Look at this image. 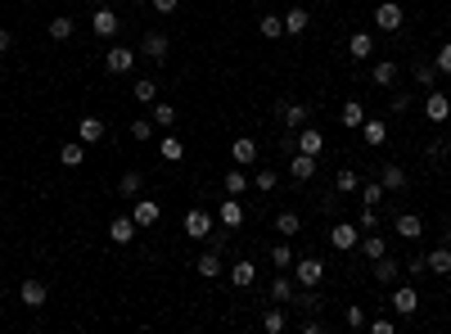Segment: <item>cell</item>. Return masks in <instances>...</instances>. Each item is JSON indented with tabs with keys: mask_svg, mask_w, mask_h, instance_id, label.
I'll use <instances>...</instances> for the list:
<instances>
[{
	"mask_svg": "<svg viewBox=\"0 0 451 334\" xmlns=\"http://www.w3.org/2000/svg\"><path fill=\"white\" fill-rule=\"evenodd\" d=\"M321 280H325V262H321V257H303V262H298V284H303V289H316Z\"/></svg>",
	"mask_w": 451,
	"mask_h": 334,
	"instance_id": "obj_11",
	"label": "cell"
},
{
	"mask_svg": "<svg viewBox=\"0 0 451 334\" xmlns=\"http://www.w3.org/2000/svg\"><path fill=\"white\" fill-rule=\"evenodd\" d=\"M140 190H145V176H140V172H122V181H118V195H122V199H136Z\"/></svg>",
	"mask_w": 451,
	"mask_h": 334,
	"instance_id": "obj_30",
	"label": "cell"
},
{
	"mask_svg": "<svg viewBox=\"0 0 451 334\" xmlns=\"http://www.w3.org/2000/svg\"><path fill=\"white\" fill-rule=\"evenodd\" d=\"M91 27L100 36H118V14H113L109 5H100V9H95V18H91Z\"/></svg>",
	"mask_w": 451,
	"mask_h": 334,
	"instance_id": "obj_19",
	"label": "cell"
},
{
	"mask_svg": "<svg viewBox=\"0 0 451 334\" xmlns=\"http://www.w3.org/2000/svg\"><path fill=\"white\" fill-rule=\"evenodd\" d=\"M425 262H429V271H434V275H451V249H447V244H438L434 253H425Z\"/></svg>",
	"mask_w": 451,
	"mask_h": 334,
	"instance_id": "obj_23",
	"label": "cell"
},
{
	"mask_svg": "<svg viewBox=\"0 0 451 334\" xmlns=\"http://www.w3.org/2000/svg\"><path fill=\"white\" fill-rule=\"evenodd\" d=\"M293 303H298L303 312H321V308H325V298H321L316 289H293Z\"/></svg>",
	"mask_w": 451,
	"mask_h": 334,
	"instance_id": "obj_34",
	"label": "cell"
},
{
	"mask_svg": "<svg viewBox=\"0 0 451 334\" xmlns=\"http://www.w3.org/2000/svg\"><path fill=\"white\" fill-rule=\"evenodd\" d=\"M9 45H14V36H9V27H0V54H5Z\"/></svg>",
	"mask_w": 451,
	"mask_h": 334,
	"instance_id": "obj_58",
	"label": "cell"
},
{
	"mask_svg": "<svg viewBox=\"0 0 451 334\" xmlns=\"http://www.w3.org/2000/svg\"><path fill=\"white\" fill-rule=\"evenodd\" d=\"M388 308L397 312V317H415V312H420V294H415V284H397V289H392V298H388Z\"/></svg>",
	"mask_w": 451,
	"mask_h": 334,
	"instance_id": "obj_2",
	"label": "cell"
},
{
	"mask_svg": "<svg viewBox=\"0 0 451 334\" xmlns=\"http://www.w3.org/2000/svg\"><path fill=\"white\" fill-rule=\"evenodd\" d=\"M131 136H136V140H149L153 136V118H136V122H131Z\"/></svg>",
	"mask_w": 451,
	"mask_h": 334,
	"instance_id": "obj_51",
	"label": "cell"
},
{
	"mask_svg": "<svg viewBox=\"0 0 451 334\" xmlns=\"http://www.w3.org/2000/svg\"><path fill=\"white\" fill-rule=\"evenodd\" d=\"M343 321H348V330H361V326H366V308H361V303H348Z\"/></svg>",
	"mask_w": 451,
	"mask_h": 334,
	"instance_id": "obj_45",
	"label": "cell"
},
{
	"mask_svg": "<svg viewBox=\"0 0 451 334\" xmlns=\"http://www.w3.org/2000/svg\"><path fill=\"white\" fill-rule=\"evenodd\" d=\"M379 181H383V190H388V195H397V190H406V167H402V163H383Z\"/></svg>",
	"mask_w": 451,
	"mask_h": 334,
	"instance_id": "obj_16",
	"label": "cell"
},
{
	"mask_svg": "<svg viewBox=\"0 0 451 334\" xmlns=\"http://www.w3.org/2000/svg\"><path fill=\"white\" fill-rule=\"evenodd\" d=\"M18 303H23V308H45V280H36V275H27L23 280V289H18Z\"/></svg>",
	"mask_w": 451,
	"mask_h": 334,
	"instance_id": "obj_8",
	"label": "cell"
},
{
	"mask_svg": "<svg viewBox=\"0 0 451 334\" xmlns=\"http://www.w3.org/2000/svg\"><path fill=\"white\" fill-rule=\"evenodd\" d=\"M176 122V109L171 104H153V127H171Z\"/></svg>",
	"mask_w": 451,
	"mask_h": 334,
	"instance_id": "obj_47",
	"label": "cell"
},
{
	"mask_svg": "<svg viewBox=\"0 0 451 334\" xmlns=\"http://www.w3.org/2000/svg\"><path fill=\"white\" fill-rule=\"evenodd\" d=\"M217 222H222L226 231H239V226H244V204H239L235 195H226V199H222V213H217Z\"/></svg>",
	"mask_w": 451,
	"mask_h": 334,
	"instance_id": "obj_10",
	"label": "cell"
},
{
	"mask_svg": "<svg viewBox=\"0 0 451 334\" xmlns=\"http://www.w3.org/2000/svg\"><path fill=\"white\" fill-rule=\"evenodd\" d=\"M397 63H392V59H379L375 63V68H370V82H375V86H392V82H397Z\"/></svg>",
	"mask_w": 451,
	"mask_h": 334,
	"instance_id": "obj_27",
	"label": "cell"
},
{
	"mask_svg": "<svg viewBox=\"0 0 451 334\" xmlns=\"http://www.w3.org/2000/svg\"><path fill=\"white\" fill-rule=\"evenodd\" d=\"M402 18H406V14H402V5H397V0H383V5L375 9V27H379V32H397V27H402Z\"/></svg>",
	"mask_w": 451,
	"mask_h": 334,
	"instance_id": "obj_5",
	"label": "cell"
},
{
	"mask_svg": "<svg viewBox=\"0 0 451 334\" xmlns=\"http://www.w3.org/2000/svg\"><path fill=\"white\" fill-rule=\"evenodd\" d=\"M271 303H293V280L289 275H275L271 280Z\"/></svg>",
	"mask_w": 451,
	"mask_h": 334,
	"instance_id": "obj_33",
	"label": "cell"
},
{
	"mask_svg": "<svg viewBox=\"0 0 451 334\" xmlns=\"http://www.w3.org/2000/svg\"><path fill=\"white\" fill-rule=\"evenodd\" d=\"M262 36L266 41H280L284 36V18L280 14H262Z\"/></svg>",
	"mask_w": 451,
	"mask_h": 334,
	"instance_id": "obj_37",
	"label": "cell"
},
{
	"mask_svg": "<svg viewBox=\"0 0 451 334\" xmlns=\"http://www.w3.org/2000/svg\"><path fill=\"white\" fill-rule=\"evenodd\" d=\"M383 195H388V190H383V181H370V185L361 190V204H366V208H375Z\"/></svg>",
	"mask_w": 451,
	"mask_h": 334,
	"instance_id": "obj_46",
	"label": "cell"
},
{
	"mask_svg": "<svg viewBox=\"0 0 451 334\" xmlns=\"http://www.w3.org/2000/svg\"><path fill=\"white\" fill-rule=\"evenodd\" d=\"M0 68H5V63H0Z\"/></svg>",
	"mask_w": 451,
	"mask_h": 334,
	"instance_id": "obj_60",
	"label": "cell"
},
{
	"mask_svg": "<svg viewBox=\"0 0 451 334\" xmlns=\"http://www.w3.org/2000/svg\"><path fill=\"white\" fill-rule=\"evenodd\" d=\"M136 235H140V226H136V217H113V222H109V240L113 244H131V240H136Z\"/></svg>",
	"mask_w": 451,
	"mask_h": 334,
	"instance_id": "obj_7",
	"label": "cell"
},
{
	"mask_svg": "<svg viewBox=\"0 0 451 334\" xmlns=\"http://www.w3.org/2000/svg\"><path fill=\"white\" fill-rule=\"evenodd\" d=\"M370 50H375V41H370V32H352V41H348V54L357 63H366L370 59Z\"/></svg>",
	"mask_w": 451,
	"mask_h": 334,
	"instance_id": "obj_24",
	"label": "cell"
},
{
	"mask_svg": "<svg viewBox=\"0 0 451 334\" xmlns=\"http://www.w3.org/2000/svg\"><path fill=\"white\" fill-rule=\"evenodd\" d=\"M447 158V140H434V145H429V163H443Z\"/></svg>",
	"mask_w": 451,
	"mask_h": 334,
	"instance_id": "obj_54",
	"label": "cell"
},
{
	"mask_svg": "<svg viewBox=\"0 0 451 334\" xmlns=\"http://www.w3.org/2000/svg\"><path fill=\"white\" fill-rule=\"evenodd\" d=\"M293 145H298V154H312V158H321V149H325V136L316 127H298V140H293Z\"/></svg>",
	"mask_w": 451,
	"mask_h": 334,
	"instance_id": "obj_13",
	"label": "cell"
},
{
	"mask_svg": "<svg viewBox=\"0 0 451 334\" xmlns=\"http://www.w3.org/2000/svg\"><path fill=\"white\" fill-rule=\"evenodd\" d=\"M131 5H140V0H131Z\"/></svg>",
	"mask_w": 451,
	"mask_h": 334,
	"instance_id": "obj_59",
	"label": "cell"
},
{
	"mask_svg": "<svg viewBox=\"0 0 451 334\" xmlns=\"http://www.w3.org/2000/svg\"><path fill=\"white\" fill-rule=\"evenodd\" d=\"M77 131H82V145H100V140H104V122L100 118H82V122H77Z\"/></svg>",
	"mask_w": 451,
	"mask_h": 334,
	"instance_id": "obj_28",
	"label": "cell"
},
{
	"mask_svg": "<svg viewBox=\"0 0 451 334\" xmlns=\"http://www.w3.org/2000/svg\"><path fill=\"white\" fill-rule=\"evenodd\" d=\"M176 5H181V0H153V9H158V14H171Z\"/></svg>",
	"mask_w": 451,
	"mask_h": 334,
	"instance_id": "obj_57",
	"label": "cell"
},
{
	"mask_svg": "<svg viewBox=\"0 0 451 334\" xmlns=\"http://www.w3.org/2000/svg\"><path fill=\"white\" fill-rule=\"evenodd\" d=\"M158 154H162V158H167V163H176V158H181V154H185V145H181V140H176V136H167V140H162V145H158Z\"/></svg>",
	"mask_w": 451,
	"mask_h": 334,
	"instance_id": "obj_44",
	"label": "cell"
},
{
	"mask_svg": "<svg viewBox=\"0 0 451 334\" xmlns=\"http://www.w3.org/2000/svg\"><path fill=\"white\" fill-rule=\"evenodd\" d=\"M402 271H406V275H425V271H429L425 253H415V257H411V262H402Z\"/></svg>",
	"mask_w": 451,
	"mask_h": 334,
	"instance_id": "obj_52",
	"label": "cell"
},
{
	"mask_svg": "<svg viewBox=\"0 0 451 334\" xmlns=\"http://www.w3.org/2000/svg\"><path fill=\"white\" fill-rule=\"evenodd\" d=\"M253 280H257V266L253 262H235V266H230V284H235V289H248Z\"/></svg>",
	"mask_w": 451,
	"mask_h": 334,
	"instance_id": "obj_26",
	"label": "cell"
},
{
	"mask_svg": "<svg viewBox=\"0 0 451 334\" xmlns=\"http://www.w3.org/2000/svg\"><path fill=\"white\" fill-rule=\"evenodd\" d=\"M361 253H366V262H379L383 253H388V240H383V235H375V231H366L361 235V244H357Z\"/></svg>",
	"mask_w": 451,
	"mask_h": 334,
	"instance_id": "obj_18",
	"label": "cell"
},
{
	"mask_svg": "<svg viewBox=\"0 0 451 334\" xmlns=\"http://www.w3.org/2000/svg\"><path fill=\"white\" fill-rule=\"evenodd\" d=\"M321 330H325V321H321V317H316V312H312V317L303 321V334H321Z\"/></svg>",
	"mask_w": 451,
	"mask_h": 334,
	"instance_id": "obj_55",
	"label": "cell"
},
{
	"mask_svg": "<svg viewBox=\"0 0 451 334\" xmlns=\"http://www.w3.org/2000/svg\"><path fill=\"white\" fill-rule=\"evenodd\" d=\"M415 82L420 86H434L438 82V68H434V63H415Z\"/></svg>",
	"mask_w": 451,
	"mask_h": 334,
	"instance_id": "obj_49",
	"label": "cell"
},
{
	"mask_svg": "<svg viewBox=\"0 0 451 334\" xmlns=\"http://www.w3.org/2000/svg\"><path fill=\"white\" fill-rule=\"evenodd\" d=\"M307 23H312V14H307L303 5H298V9H289V14H284V32H293V36H298V32H307Z\"/></svg>",
	"mask_w": 451,
	"mask_h": 334,
	"instance_id": "obj_32",
	"label": "cell"
},
{
	"mask_svg": "<svg viewBox=\"0 0 451 334\" xmlns=\"http://www.w3.org/2000/svg\"><path fill=\"white\" fill-rule=\"evenodd\" d=\"M194 271L204 275V280H217V275H222V253H217V249H208V253L194 262Z\"/></svg>",
	"mask_w": 451,
	"mask_h": 334,
	"instance_id": "obj_22",
	"label": "cell"
},
{
	"mask_svg": "<svg viewBox=\"0 0 451 334\" xmlns=\"http://www.w3.org/2000/svg\"><path fill=\"white\" fill-rule=\"evenodd\" d=\"M230 158H235V167H253V163H257V140L239 136L235 145H230Z\"/></svg>",
	"mask_w": 451,
	"mask_h": 334,
	"instance_id": "obj_15",
	"label": "cell"
},
{
	"mask_svg": "<svg viewBox=\"0 0 451 334\" xmlns=\"http://www.w3.org/2000/svg\"><path fill=\"white\" fill-rule=\"evenodd\" d=\"M397 235L402 240H420V235H425V222H420V213H397Z\"/></svg>",
	"mask_w": 451,
	"mask_h": 334,
	"instance_id": "obj_17",
	"label": "cell"
},
{
	"mask_svg": "<svg viewBox=\"0 0 451 334\" xmlns=\"http://www.w3.org/2000/svg\"><path fill=\"white\" fill-rule=\"evenodd\" d=\"M86 149H91V145L72 140V145H63V149H59V163H63V167H82V163H86Z\"/></svg>",
	"mask_w": 451,
	"mask_h": 334,
	"instance_id": "obj_29",
	"label": "cell"
},
{
	"mask_svg": "<svg viewBox=\"0 0 451 334\" xmlns=\"http://www.w3.org/2000/svg\"><path fill=\"white\" fill-rule=\"evenodd\" d=\"M253 185L262 190V195H271L275 185H280V176H275V167H257V176H253Z\"/></svg>",
	"mask_w": 451,
	"mask_h": 334,
	"instance_id": "obj_40",
	"label": "cell"
},
{
	"mask_svg": "<svg viewBox=\"0 0 451 334\" xmlns=\"http://www.w3.org/2000/svg\"><path fill=\"white\" fill-rule=\"evenodd\" d=\"M361 136H366V145H370V149H379L383 140H388V122H375V118L361 122Z\"/></svg>",
	"mask_w": 451,
	"mask_h": 334,
	"instance_id": "obj_25",
	"label": "cell"
},
{
	"mask_svg": "<svg viewBox=\"0 0 451 334\" xmlns=\"http://www.w3.org/2000/svg\"><path fill=\"white\" fill-rule=\"evenodd\" d=\"M370 334H392V321L388 317H375V321H370Z\"/></svg>",
	"mask_w": 451,
	"mask_h": 334,
	"instance_id": "obj_56",
	"label": "cell"
},
{
	"mask_svg": "<svg viewBox=\"0 0 451 334\" xmlns=\"http://www.w3.org/2000/svg\"><path fill=\"white\" fill-rule=\"evenodd\" d=\"M375 280H379V284H397V280H402V262H392V257L383 253L379 262H375Z\"/></svg>",
	"mask_w": 451,
	"mask_h": 334,
	"instance_id": "obj_21",
	"label": "cell"
},
{
	"mask_svg": "<svg viewBox=\"0 0 451 334\" xmlns=\"http://www.w3.org/2000/svg\"><path fill=\"white\" fill-rule=\"evenodd\" d=\"M104 68L118 73V77H122V73H131V68H136V50H127V45H113V50L104 54Z\"/></svg>",
	"mask_w": 451,
	"mask_h": 334,
	"instance_id": "obj_6",
	"label": "cell"
},
{
	"mask_svg": "<svg viewBox=\"0 0 451 334\" xmlns=\"http://www.w3.org/2000/svg\"><path fill=\"white\" fill-rule=\"evenodd\" d=\"M289 176H293V181H312V176H316V158L293 149V158H289Z\"/></svg>",
	"mask_w": 451,
	"mask_h": 334,
	"instance_id": "obj_20",
	"label": "cell"
},
{
	"mask_svg": "<svg viewBox=\"0 0 451 334\" xmlns=\"http://www.w3.org/2000/svg\"><path fill=\"white\" fill-rule=\"evenodd\" d=\"M361 122H366V109H361L357 100H348L339 109V127H361Z\"/></svg>",
	"mask_w": 451,
	"mask_h": 334,
	"instance_id": "obj_31",
	"label": "cell"
},
{
	"mask_svg": "<svg viewBox=\"0 0 451 334\" xmlns=\"http://www.w3.org/2000/svg\"><path fill=\"white\" fill-rule=\"evenodd\" d=\"M131 95H136L140 104H153V95H158V86H153V77H136V86H131Z\"/></svg>",
	"mask_w": 451,
	"mask_h": 334,
	"instance_id": "obj_39",
	"label": "cell"
},
{
	"mask_svg": "<svg viewBox=\"0 0 451 334\" xmlns=\"http://www.w3.org/2000/svg\"><path fill=\"white\" fill-rule=\"evenodd\" d=\"M181 226H185L190 240H208V235H213V213H208V208H190Z\"/></svg>",
	"mask_w": 451,
	"mask_h": 334,
	"instance_id": "obj_1",
	"label": "cell"
},
{
	"mask_svg": "<svg viewBox=\"0 0 451 334\" xmlns=\"http://www.w3.org/2000/svg\"><path fill=\"white\" fill-rule=\"evenodd\" d=\"M244 190H248L244 167H230V172H226V195H244Z\"/></svg>",
	"mask_w": 451,
	"mask_h": 334,
	"instance_id": "obj_41",
	"label": "cell"
},
{
	"mask_svg": "<svg viewBox=\"0 0 451 334\" xmlns=\"http://www.w3.org/2000/svg\"><path fill=\"white\" fill-rule=\"evenodd\" d=\"M357 226H361V235H366V231H379V213H375V208H361Z\"/></svg>",
	"mask_w": 451,
	"mask_h": 334,
	"instance_id": "obj_48",
	"label": "cell"
},
{
	"mask_svg": "<svg viewBox=\"0 0 451 334\" xmlns=\"http://www.w3.org/2000/svg\"><path fill=\"white\" fill-rule=\"evenodd\" d=\"M361 185V176L352 167H343V172H334V190H339V195H352V190Z\"/></svg>",
	"mask_w": 451,
	"mask_h": 334,
	"instance_id": "obj_35",
	"label": "cell"
},
{
	"mask_svg": "<svg viewBox=\"0 0 451 334\" xmlns=\"http://www.w3.org/2000/svg\"><path fill=\"white\" fill-rule=\"evenodd\" d=\"M131 217H136L140 231H145V226H158V217H162L158 199H140V195H136V208H131Z\"/></svg>",
	"mask_w": 451,
	"mask_h": 334,
	"instance_id": "obj_9",
	"label": "cell"
},
{
	"mask_svg": "<svg viewBox=\"0 0 451 334\" xmlns=\"http://www.w3.org/2000/svg\"><path fill=\"white\" fill-rule=\"evenodd\" d=\"M330 244H334L339 253L357 249V244H361V226H357V222H334V231H330Z\"/></svg>",
	"mask_w": 451,
	"mask_h": 334,
	"instance_id": "obj_3",
	"label": "cell"
},
{
	"mask_svg": "<svg viewBox=\"0 0 451 334\" xmlns=\"http://www.w3.org/2000/svg\"><path fill=\"white\" fill-rule=\"evenodd\" d=\"M275 113L284 118V127H289V131L307 127V118H312V109H307V104H293V100H280V104H275Z\"/></svg>",
	"mask_w": 451,
	"mask_h": 334,
	"instance_id": "obj_4",
	"label": "cell"
},
{
	"mask_svg": "<svg viewBox=\"0 0 451 334\" xmlns=\"http://www.w3.org/2000/svg\"><path fill=\"white\" fill-rule=\"evenodd\" d=\"M140 50H145L153 63H162V59H167V50H171L167 32H145V41H140Z\"/></svg>",
	"mask_w": 451,
	"mask_h": 334,
	"instance_id": "obj_12",
	"label": "cell"
},
{
	"mask_svg": "<svg viewBox=\"0 0 451 334\" xmlns=\"http://www.w3.org/2000/svg\"><path fill=\"white\" fill-rule=\"evenodd\" d=\"M275 231H280L284 240H293V235L303 231V226H298V213H280V217H275Z\"/></svg>",
	"mask_w": 451,
	"mask_h": 334,
	"instance_id": "obj_38",
	"label": "cell"
},
{
	"mask_svg": "<svg viewBox=\"0 0 451 334\" xmlns=\"http://www.w3.org/2000/svg\"><path fill=\"white\" fill-rule=\"evenodd\" d=\"M262 330H266V334H280V330H284V312H280V308H266V312H262Z\"/></svg>",
	"mask_w": 451,
	"mask_h": 334,
	"instance_id": "obj_42",
	"label": "cell"
},
{
	"mask_svg": "<svg viewBox=\"0 0 451 334\" xmlns=\"http://www.w3.org/2000/svg\"><path fill=\"white\" fill-rule=\"evenodd\" d=\"M434 68H438V73H447V77H451V41L443 45V50H438V59H434Z\"/></svg>",
	"mask_w": 451,
	"mask_h": 334,
	"instance_id": "obj_53",
	"label": "cell"
},
{
	"mask_svg": "<svg viewBox=\"0 0 451 334\" xmlns=\"http://www.w3.org/2000/svg\"><path fill=\"white\" fill-rule=\"evenodd\" d=\"M425 118L429 122H447L451 118V100L443 91H429V100H425Z\"/></svg>",
	"mask_w": 451,
	"mask_h": 334,
	"instance_id": "obj_14",
	"label": "cell"
},
{
	"mask_svg": "<svg viewBox=\"0 0 451 334\" xmlns=\"http://www.w3.org/2000/svg\"><path fill=\"white\" fill-rule=\"evenodd\" d=\"M271 266H280V271H289V266H293V249H289V244H275V249H271Z\"/></svg>",
	"mask_w": 451,
	"mask_h": 334,
	"instance_id": "obj_43",
	"label": "cell"
},
{
	"mask_svg": "<svg viewBox=\"0 0 451 334\" xmlns=\"http://www.w3.org/2000/svg\"><path fill=\"white\" fill-rule=\"evenodd\" d=\"M72 36V18L68 14H54L50 18V41H68Z\"/></svg>",
	"mask_w": 451,
	"mask_h": 334,
	"instance_id": "obj_36",
	"label": "cell"
},
{
	"mask_svg": "<svg viewBox=\"0 0 451 334\" xmlns=\"http://www.w3.org/2000/svg\"><path fill=\"white\" fill-rule=\"evenodd\" d=\"M388 109H392V113H411V91H392Z\"/></svg>",
	"mask_w": 451,
	"mask_h": 334,
	"instance_id": "obj_50",
	"label": "cell"
}]
</instances>
